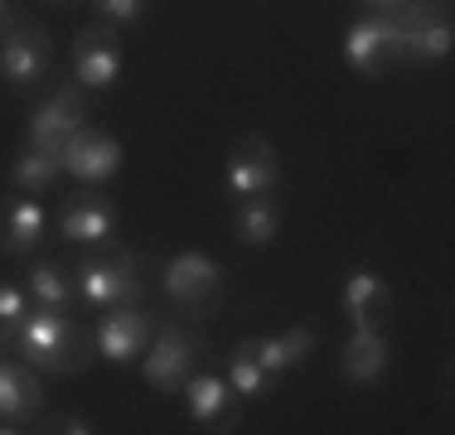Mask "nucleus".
<instances>
[{"instance_id": "nucleus-12", "label": "nucleus", "mask_w": 455, "mask_h": 435, "mask_svg": "<svg viewBox=\"0 0 455 435\" xmlns=\"http://www.w3.org/2000/svg\"><path fill=\"white\" fill-rule=\"evenodd\" d=\"M116 223H122V213H116V203L102 194V184L68 194L63 209H59V237L73 247H97V242H107V237H116Z\"/></svg>"}, {"instance_id": "nucleus-2", "label": "nucleus", "mask_w": 455, "mask_h": 435, "mask_svg": "<svg viewBox=\"0 0 455 435\" xmlns=\"http://www.w3.org/2000/svg\"><path fill=\"white\" fill-rule=\"evenodd\" d=\"M73 290L92 310H116V304H140L146 300V281H140V257L122 237L88 247L73 261Z\"/></svg>"}, {"instance_id": "nucleus-14", "label": "nucleus", "mask_w": 455, "mask_h": 435, "mask_svg": "<svg viewBox=\"0 0 455 435\" xmlns=\"http://www.w3.org/2000/svg\"><path fill=\"white\" fill-rule=\"evenodd\" d=\"M184 411L199 431H243V407H237V392L228 377L194 373L184 383Z\"/></svg>"}, {"instance_id": "nucleus-5", "label": "nucleus", "mask_w": 455, "mask_h": 435, "mask_svg": "<svg viewBox=\"0 0 455 435\" xmlns=\"http://www.w3.org/2000/svg\"><path fill=\"white\" fill-rule=\"evenodd\" d=\"M199 358H204V334H194L189 324L165 320L156 334H150V348L140 353L146 387L160 392V397H175V392H184V383L194 377Z\"/></svg>"}, {"instance_id": "nucleus-21", "label": "nucleus", "mask_w": 455, "mask_h": 435, "mask_svg": "<svg viewBox=\"0 0 455 435\" xmlns=\"http://www.w3.org/2000/svg\"><path fill=\"white\" fill-rule=\"evenodd\" d=\"M29 304H35V310H68V304H78L68 261H59V257L29 261Z\"/></svg>"}, {"instance_id": "nucleus-3", "label": "nucleus", "mask_w": 455, "mask_h": 435, "mask_svg": "<svg viewBox=\"0 0 455 435\" xmlns=\"http://www.w3.org/2000/svg\"><path fill=\"white\" fill-rule=\"evenodd\" d=\"M160 290H165L170 310L180 320H199L209 324L213 314L223 310V266L204 252H180L165 261V276H160Z\"/></svg>"}, {"instance_id": "nucleus-6", "label": "nucleus", "mask_w": 455, "mask_h": 435, "mask_svg": "<svg viewBox=\"0 0 455 435\" xmlns=\"http://www.w3.org/2000/svg\"><path fill=\"white\" fill-rule=\"evenodd\" d=\"M53 68V35L44 25H29L20 10L0 15V78L10 87H35Z\"/></svg>"}, {"instance_id": "nucleus-1", "label": "nucleus", "mask_w": 455, "mask_h": 435, "mask_svg": "<svg viewBox=\"0 0 455 435\" xmlns=\"http://www.w3.org/2000/svg\"><path fill=\"white\" fill-rule=\"evenodd\" d=\"M10 353L49 377H73L97 363V334L83 329L68 310H29L10 339Z\"/></svg>"}, {"instance_id": "nucleus-17", "label": "nucleus", "mask_w": 455, "mask_h": 435, "mask_svg": "<svg viewBox=\"0 0 455 435\" xmlns=\"http://www.w3.org/2000/svg\"><path fill=\"white\" fill-rule=\"evenodd\" d=\"M150 320L140 314V304H116V310L102 314L97 324V358L107 363H136L140 353L150 348Z\"/></svg>"}, {"instance_id": "nucleus-9", "label": "nucleus", "mask_w": 455, "mask_h": 435, "mask_svg": "<svg viewBox=\"0 0 455 435\" xmlns=\"http://www.w3.org/2000/svg\"><path fill=\"white\" fill-rule=\"evenodd\" d=\"M44 383H39V368H29L25 358H15L5 348L0 353V435H25L39 431L44 421Z\"/></svg>"}, {"instance_id": "nucleus-18", "label": "nucleus", "mask_w": 455, "mask_h": 435, "mask_svg": "<svg viewBox=\"0 0 455 435\" xmlns=\"http://www.w3.org/2000/svg\"><path fill=\"white\" fill-rule=\"evenodd\" d=\"M397 363V348L387 334H368V329H354L349 344L339 348V377L349 387H373L393 373Z\"/></svg>"}, {"instance_id": "nucleus-8", "label": "nucleus", "mask_w": 455, "mask_h": 435, "mask_svg": "<svg viewBox=\"0 0 455 435\" xmlns=\"http://www.w3.org/2000/svg\"><path fill=\"white\" fill-rule=\"evenodd\" d=\"M78 126H88V87L78 78L49 87V97L29 112V130H25V146L44 150V155H59L63 160V146Z\"/></svg>"}, {"instance_id": "nucleus-26", "label": "nucleus", "mask_w": 455, "mask_h": 435, "mask_svg": "<svg viewBox=\"0 0 455 435\" xmlns=\"http://www.w3.org/2000/svg\"><path fill=\"white\" fill-rule=\"evenodd\" d=\"M39 431H53V435H92L97 426L88 416H73V411H63V416H49V421H39Z\"/></svg>"}, {"instance_id": "nucleus-24", "label": "nucleus", "mask_w": 455, "mask_h": 435, "mask_svg": "<svg viewBox=\"0 0 455 435\" xmlns=\"http://www.w3.org/2000/svg\"><path fill=\"white\" fill-rule=\"evenodd\" d=\"M25 314H29V296L15 281H0V348H10L15 329L25 324Z\"/></svg>"}, {"instance_id": "nucleus-28", "label": "nucleus", "mask_w": 455, "mask_h": 435, "mask_svg": "<svg viewBox=\"0 0 455 435\" xmlns=\"http://www.w3.org/2000/svg\"><path fill=\"white\" fill-rule=\"evenodd\" d=\"M44 5H68V0H44Z\"/></svg>"}, {"instance_id": "nucleus-23", "label": "nucleus", "mask_w": 455, "mask_h": 435, "mask_svg": "<svg viewBox=\"0 0 455 435\" xmlns=\"http://www.w3.org/2000/svg\"><path fill=\"white\" fill-rule=\"evenodd\" d=\"M228 383H233L237 397H267L276 377L257 363V353L247 348V339H237L233 344V358H228Z\"/></svg>"}, {"instance_id": "nucleus-19", "label": "nucleus", "mask_w": 455, "mask_h": 435, "mask_svg": "<svg viewBox=\"0 0 455 435\" xmlns=\"http://www.w3.org/2000/svg\"><path fill=\"white\" fill-rule=\"evenodd\" d=\"M233 237L243 247H272L281 237V199L276 194L233 199Z\"/></svg>"}, {"instance_id": "nucleus-16", "label": "nucleus", "mask_w": 455, "mask_h": 435, "mask_svg": "<svg viewBox=\"0 0 455 435\" xmlns=\"http://www.w3.org/2000/svg\"><path fill=\"white\" fill-rule=\"evenodd\" d=\"M49 213L39 199H25V194H0V257H35L39 242H44Z\"/></svg>"}, {"instance_id": "nucleus-22", "label": "nucleus", "mask_w": 455, "mask_h": 435, "mask_svg": "<svg viewBox=\"0 0 455 435\" xmlns=\"http://www.w3.org/2000/svg\"><path fill=\"white\" fill-rule=\"evenodd\" d=\"M59 179H63V160L44 155V150H35V146H20L5 165V184L15 194H25V199L29 194H49Z\"/></svg>"}, {"instance_id": "nucleus-11", "label": "nucleus", "mask_w": 455, "mask_h": 435, "mask_svg": "<svg viewBox=\"0 0 455 435\" xmlns=\"http://www.w3.org/2000/svg\"><path fill=\"white\" fill-rule=\"evenodd\" d=\"M122 63H126V44L116 25L97 20V25L78 29V39H73V78L83 87H112L122 78Z\"/></svg>"}, {"instance_id": "nucleus-4", "label": "nucleus", "mask_w": 455, "mask_h": 435, "mask_svg": "<svg viewBox=\"0 0 455 435\" xmlns=\"http://www.w3.org/2000/svg\"><path fill=\"white\" fill-rule=\"evenodd\" d=\"M403 29V68H441L455 49V20L451 0H407L393 10Z\"/></svg>"}, {"instance_id": "nucleus-10", "label": "nucleus", "mask_w": 455, "mask_h": 435, "mask_svg": "<svg viewBox=\"0 0 455 435\" xmlns=\"http://www.w3.org/2000/svg\"><path fill=\"white\" fill-rule=\"evenodd\" d=\"M281 184V155L267 136H237L228 146L223 189L228 199H252V194H276Z\"/></svg>"}, {"instance_id": "nucleus-29", "label": "nucleus", "mask_w": 455, "mask_h": 435, "mask_svg": "<svg viewBox=\"0 0 455 435\" xmlns=\"http://www.w3.org/2000/svg\"><path fill=\"white\" fill-rule=\"evenodd\" d=\"M5 10H10V0H0V15H5Z\"/></svg>"}, {"instance_id": "nucleus-25", "label": "nucleus", "mask_w": 455, "mask_h": 435, "mask_svg": "<svg viewBox=\"0 0 455 435\" xmlns=\"http://www.w3.org/2000/svg\"><path fill=\"white\" fill-rule=\"evenodd\" d=\"M88 5L97 10V15L107 20V25H136L140 15H146V0H88Z\"/></svg>"}, {"instance_id": "nucleus-20", "label": "nucleus", "mask_w": 455, "mask_h": 435, "mask_svg": "<svg viewBox=\"0 0 455 435\" xmlns=\"http://www.w3.org/2000/svg\"><path fill=\"white\" fill-rule=\"evenodd\" d=\"M315 344H320V334L310 329V324H296V329H286V334H252V339H247V348H252L257 353V363L267 368V373L272 377H281V373H291V368L296 363H306L310 353H315Z\"/></svg>"}, {"instance_id": "nucleus-13", "label": "nucleus", "mask_w": 455, "mask_h": 435, "mask_svg": "<svg viewBox=\"0 0 455 435\" xmlns=\"http://www.w3.org/2000/svg\"><path fill=\"white\" fill-rule=\"evenodd\" d=\"M339 304H344L354 329H368V334H387V324H393V314H397L393 286L368 266L349 271V281L339 286Z\"/></svg>"}, {"instance_id": "nucleus-15", "label": "nucleus", "mask_w": 455, "mask_h": 435, "mask_svg": "<svg viewBox=\"0 0 455 435\" xmlns=\"http://www.w3.org/2000/svg\"><path fill=\"white\" fill-rule=\"evenodd\" d=\"M122 160H126L122 140L97 130V126H78L68 136V146H63V174H73V179H83V184H107L122 170Z\"/></svg>"}, {"instance_id": "nucleus-27", "label": "nucleus", "mask_w": 455, "mask_h": 435, "mask_svg": "<svg viewBox=\"0 0 455 435\" xmlns=\"http://www.w3.org/2000/svg\"><path fill=\"white\" fill-rule=\"evenodd\" d=\"M368 10H378V15H393V10H403L407 0H363Z\"/></svg>"}, {"instance_id": "nucleus-7", "label": "nucleus", "mask_w": 455, "mask_h": 435, "mask_svg": "<svg viewBox=\"0 0 455 435\" xmlns=\"http://www.w3.org/2000/svg\"><path fill=\"white\" fill-rule=\"evenodd\" d=\"M344 63H349L359 78H387V73L403 68V29L393 15H378L368 10L349 29H344Z\"/></svg>"}]
</instances>
